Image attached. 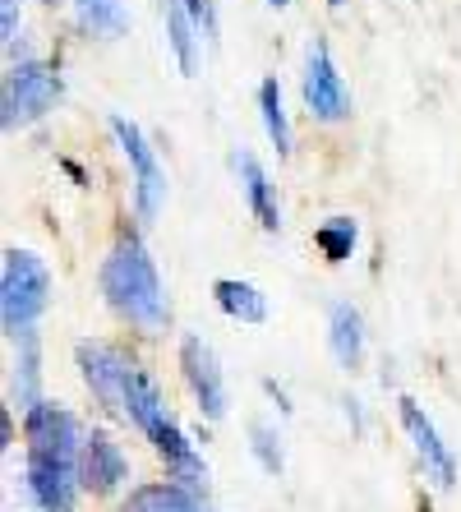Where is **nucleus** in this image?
<instances>
[{"instance_id": "f257e3e1", "label": "nucleus", "mask_w": 461, "mask_h": 512, "mask_svg": "<svg viewBox=\"0 0 461 512\" xmlns=\"http://www.w3.org/2000/svg\"><path fill=\"white\" fill-rule=\"evenodd\" d=\"M28 434V494L42 512H74L79 494V448L83 429L79 420L56 402H37L24 411Z\"/></svg>"}, {"instance_id": "f03ea898", "label": "nucleus", "mask_w": 461, "mask_h": 512, "mask_svg": "<svg viewBox=\"0 0 461 512\" xmlns=\"http://www.w3.org/2000/svg\"><path fill=\"white\" fill-rule=\"evenodd\" d=\"M102 291H107L111 310L125 314L139 328H162L166 323V296H162V277H157L153 259L143 250V240L134 231L116 240V250L102 263Z\"/></svg>"}, {"instance_id": "7ed1b4c3", "label": "nucleus", "mask_w": 461, "mask_h": 512, "mask_svg": "<svg viewBox=\"0 0 461 512\" xmlns=\"http://www.w3.org/2000/svg\"><path fill=\"white\" fill-rule=\"evenodd\" d=\"M51 305V273L33 250H5L0 268V323L5 337H19Z\"/></svg>"}, {"instance_id": "20e7f679", "label": "nucleus", "mask_w": 461, "mask_h": 512, "mask_svg": "<svg viewBox=\"0 0 461 512\" xmlns=\"http://www.w3.org/2000/svg\"><path fill=\"white\" fill-rule=\"evenodd\" d=\"M60 102V74L42 60H19L5 79V130L33 125Z\"/></svg>"}, {"instance_id": "39448f33", "label": "nucleus", "mask_w": 461, "mask_h": 512, "mask_svg": "<svg viewBox=\"0 0 461 512\" xmlns=\"http://www.w3.org/2000/svg\"><path fill=\"white\" fill-rule=\"evenodd\" d=\"M74 360H79L83 383L93 388L97 402L107 411H116V416H125V397H130V374H134L130 360L120 356L116 346H102V342H79Z\"/></svg>"}, {"instance_id": "423d86ee", "label": "nucleus", "mask_w": 461, "mask_h": 512, "mask_svg": "<svg viewBox=\"0 0 461 512\" xmlns=\"http://www.w3.org/2000/svg\"><path fill=\"white\" fill-rule=\"evenodd\" d=\"M111 134H116V143L125 148V157H130V167H134V199H139V217L143 222H153V217L162 213V199H166V176H162V167H157L153 148H148V139H143L139 125L125 120V116H111Z\"/></svg>"}, {"instance_id": "0eeeda50", "label": "nucleus", "mask_w": 461, "mask_h": 512, "mask_svg": "<svg viewBox=\"0 0 461 512\" xmlns=\"http://www.w3.org/2000/svg\"><path fill=\"white\" fill-rule=\"evenodd\" d=\"M305 107L309 116H319V120H346L351 116V93H346L342 84V74H337V65H332L328 56V42H309L305 51Z\"/></svg>"}, {"instance_id": "6e6552de", "label": "nucleus", "mask_w": 461, "mask_h": 512, "mask_svg": "<svg viewBox=\"0 0 461 512\" xmlns=\"http://www.w3.org/2000/svg\"><path fill=\"white\" fill-rule=\"evenodd\" d=\"M180 370H185V383H190V393L203 416L222 420L226 416V383H222V370H217L213 346L203 342L199 333L180 337Z\"/></svg>"}, {"instance_id": "1a4fd4ad", "label": "nucleus", "mask_w": 461, "mask_h": 512, "mask_svg": "<svg viewBox=\"0 0 461 512\" xmlns=\"http://www.w3.org/2000/svg\"><path fill=\"white\" fill-rule=\"evenodd\" d=\"M397 411H402V425H406V434H411V443H415V457L425 462V476L434 480L438 489H452L457 485V457L448 453V443L438 439V429H434V420L425 416V406L411 402V397H402Z\"/></svg>"}, {"instance_id": "9d476101", "label": "nucleus", "mask_w": 461, "mask_h": 512, "mask_svg": "<svg viewBox=\"0 0 461 512\" xmlns=\"http://www.w3.org/2000/svg\"><path fill=\"white\" fill-rule=\"evenodd\" d=\"M130 476V462L120 453V443H111L102 429L83 434V448H79V485L88 494H111L120 489V480Z\"/></svg>"}, {"instance_id": "9b49d317", "label": "nucleus", "mask_w": 461, "mask_h": 512, "mask_svg": "<svg viewBox=\"0 0 461 512\" xmlns=\"http://www.w3.org/2000/svg\"><path fill=\"white\" fill-rule=\"evenodd\" d=\"M231 167H236L240 190H245V199H249V213L259 217V227L282 231V208H277V194H272V180H268V171L259 167V157L236 148V153H231Z\"/></svg>"}, {"instance_id": "f8f14e48", "label": "nucleus", "mask_w": 461, "mask_h": 512, "mask_svg": "<svg viewBox=\"0 0 461 512\" xmlns=\"http://www.w3.org/2000/svg\"><path fill=\"white\" fill-rule=\"evenodd\" d=\"M120 512H208V508H203L194 485H185V480H162V485H139Z\"/></svg>"}, {"instance_id": "ddd939ff", "label": "nucleus", "mask_w": 461, "mask_h": 512, "mask_svg": "<svg viewBox=\"0 0 461 512\" xmlns=\"http://www.w3.org/2000/svg\"><path fill=\"white\" fill-rule=\"evenodd\" d=\"M19 342V356H14V383H10V397L19 411H33L37 402H42V342H37L33 328H24V333L14 337Z\"/></svg>"}, {"instance_id": "4468645a", "label": "nucleus", "mask_w": 461, "mask_h": 512, "mask_svg": "<svg viewBox=\"0 0 461 512\" xmlns=\"http://www.w3.org/2000/svg\"><path fill=\"white\" fill-rule=\"evenodd\" d=\"M213 300L222 305V314H231V319H240V323H263L268 319V296H263L254 282H240V277H217Z\"/></svg>"}, {"instance_id": "2eb2a0df", "label": "nucleus", "mask_w": 461, "mask_h": 512, "mask_svg": "<svg viewBox=\"0 0 461 512\" xmlns=\"http://www.w3.org/2000/svg\"><path fill=\"white\" fill-rule=\"evenodd\" d=\"M332 356H337V365L342 370H355L360 365V356H365V323H360V310L355 305H346V300H337L332 305Z\"/></svg>"}, {"instance_id": "dca6fc26", "label": "nucleus", "mask_w": 461, "mask_h": 512, "mask_svg": "<svg viewBox=\"0 0 461 512\" xmlns=\"http://www.w3.org/2000/svg\"><path fill=\"white\" fill-rule=\"evenodd\" d=\"M166 37H171V51H176L180 74L199 70V28H194L190 10L180 0H166Z\"/></svg>"}, {"instance_id": "f3484780", "label": "nucleus", "mask_w": 461, "mask_h": 512, "mask_svg": "<svg viewBox=\"0 0 461 512\" xmlns=\"http://www.w3.org/2000/svg\"><path fill=\"white\" fill-rule=\"evenodd\" d=\"M259 111H263V130H268L272 148L286 157V153H291V125H286L282 84H277V79H263V84H259Z\"/></svg>"}, {"instance_id": "a211bd4d", "label": "nucleus", "mask_w": 461, "mask_h": 512, "mask_svg": "<svg viewBox=\"0 0 461 512\" xmlns=\"http://www.w3.org/2000/svg\"><path fill=\"white\" fill-rule=\"evenodd\" d=\"M355 240H360L355 217H328V222L314 231V245L323 250V259H328V263H346V259H351Z\"/></svg>"}, {"instance_id": "6ab92c4d", "label": "nucleus", "mask_w": 461, "mask_h": 512, "mask_svg": "<svg viewBox=\"0 0 461 512\" xmlns=\"http://www.w3.org/2000/svg\"><path fill=\"white\" fill-rule=\"evenodd\" d=\"M74 5H79L83 28H93V33H102V37H120L130 28V14H125L120 0H74Z\"/></svg>"}, {"instance_id": "aec40b11", "label": "nucleus", "mask_w": 461, "mask_h": 512, "mask_svg": "<svg viewBox=\"0 0 461 512\" xmlns=\"http://www.w3.org/2000/svg\"><path fill=\"white\" fill-rule=\"evenodd\" d=\"M249 448H254V457H259V466L268 471V476H282V466H286V457H282V439H277V429L272 425H249Z\"/></svg>"}, {"instance_id": "412c9836", "label": "nucleus", "mask_w": 461, "mask_h": 512, "mask_svg": "<svg viewBox=\"0 0 461 512\" xmlns=\"http://www.w3.org/2000/svg\"><path fill=\"white\" fill-rule=\"evenodd\" d=\"M185 10H190L194 28H199V37L208 42V47H217V10H213V0H180Z\"/></svg>"}, {"instance_id": "4be33fe9", "label": "nucleus", "mask_w": 461, "mask_h": 512, "mask_svg": "<svg viewBox=\"0 0 461 512\" xmlns=\"http://www.w3.org/2000/svg\"><path fill=\"white\" fill-rule=\"evenodd\" d=\"M0 443H5V448H10V443H14V425H10V416L0 420Z\"/></svg>"}, {"instance_id": "5701e85b", "label": "nucleus", "mask_w": 461, "mask_h": 512, "mask_svg": "<svg viewBox=\"0 0 461 512\" xmlns=\"http://www.w3.org/2000/svg\"><path fill=\"white\" fill-rule=\"evenodd\" d=\"M268 5H277V10H282V5H291V0H268Z\"/></svg>"}, {"instance_id": "b1692460", "label": "nucleus", "mask_w": 461, "mask_h": 512, "mask_svg": "<svg viewBox=\"0 0 461 512\" xmlns=\"http://www.w3.org/2000/svg\"><path fill=\"white\" fill-rule=\"evenodd\" d=\"M328 5H332V10H337V5H346V0H328Z\"/></svg>"}, {"instance_id": "393cba45", "label": "nucleus", "mask_w": 461, "mask_h": 512, "mask_svg": "<svg viewBox=\"0 0 461 512\" xmlns=\"http://www.w3.org/2000/svg\"><path fill=\"white\" fill-rule=\"evenodd\" d=\"M51 5H56V0H51Z\"/></svg>"}]
</instances>
